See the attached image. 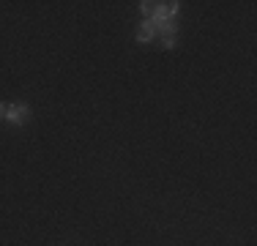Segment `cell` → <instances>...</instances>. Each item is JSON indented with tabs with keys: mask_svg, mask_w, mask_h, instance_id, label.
<instances>
[{
	"mask_svg": "<svg viewBox=\"0 0 257 246\" xmlns=\"http://www.w3.org/2000/svg\"><path fill=\"white\" fill-rule=\"evenodd\" d=\"M28 112H30V109L25 107V104H6V118H3V120L22 126V123L28 120Z\"/></svg>",
	"mask_w": 257,
	"mask_h": 246,
	"instance_id": "obj_1",
	"label": "cell"
},
{
	"mask_svg": "<svg viewBox=\"0 0 257 246\" xmlns=\"http://www.w3.org/2000/svg\"><path fill=\"white\" fill-rule=\"evenodd\" d=\"M156 33H159L156 22L154 20H143V25H140V30H137V41H143V44H145V41H151Z\"/></svg>",
	"mask_w": 257,
	"mask_h": 246,
	"instance_id": "obj_2",
	"label": "cell"
},
{
	"mask_svg": "<svg viewBox=\"0 0 257 246\" xmlns=\"http://www.w3.org/2000/svg\"><path fill=\"white\" fill-rule=\"evenodd\" d=\"M162 36H164V39H162V41H164V49H173L175 41H178V39H175V30H164Z\"/></svg>",
	"mask_w": 257,
	"mask_h": 246,
	"instance_id": "obj_3",
	"label": "cell"
},
{
	"mask_svg": "<svg viewBox=\"0 0 257 246\" xmlns=\"http://www.w3.org/2000/svg\"><path fill=\"white\" fill-rule=\"evenodd\" d=\"M6 118V104H0V120Z\"/></svg>",
	"mask_w": 257,
	"mask_h": 246,
	"instance_id": "obj_4",
	"label": "cell"
}]
</instances>
